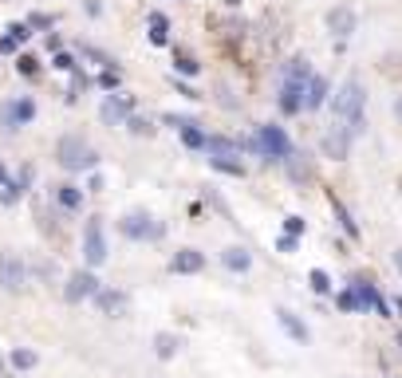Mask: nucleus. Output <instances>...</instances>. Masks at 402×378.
Instances as JSON below:
<instances>
[{"label": "nucleus", "mask_w": 402, "mask_h": 378, "mask_svg": "<svg viewBox=\"0 0 402 378\" xmlns=\"http://www.w3.org/2000/svg\"><path fill=\"white\" fill-rule=\"evenodd\" d=\"M394 343H398V351H402V331H398V335H394Z\"/></svg>", "instance_id": "obj_45"}, {"label": "nucleus", "mask_w": 402, "mask_h": 378, "mask_svg": "<svg viewBox=\"0 0 402 378\" xmlns=\"http://www.w3.org/2000/svg\"><path fill=\"white\" fill-rule=\"evenodd\" d=\"M16 71H24V75H36V71H40V68H36V56H20V59H16Z\"/></svg>", "instance_id": "obj_36"}, {"label": "nucleus", "mask_w": 402, "mask_h": 378, "mask_svg": "<svg viewBox=\"0 0 402 378\" xmlns=\"http://www.w3.org/2000/svg\"><path fill=\"white\" fill-rule=\"evenodd\" d=\"M32 118H36V103L28 99V95L0 103V130H4V135H16L20 126H28Z\"/></svg>", "instance_id": "obj_4"}, {"label": "nucleus", "mask_w": 402, "mask_h": 378, "mask_svg": "<svg viewBox=\"0 0 402 378\" xmlns=\"http://www.w3.org/2000/svg\"><path fill=\"white\" fill-rule=\"evenodd\" d=\"M394 118H398V122H402V95H398V99H394Z\"/></svg>", "instance_id": "obj_44"}, {"label": "nucleus", "mask_w": 402, "mask_h": 378, "mask_svg": "<svg viewBox=\"0 0 402 378\" xmlns=\"http://www.w3.org/2000/svg\"><path fill=\"white\" fill-rule=\"evenodd\" d=\"M174 71H181V75H197V71H201V63H197L189 51H174Z\"/></svg>", "instance_id": "obj_27"}, {"label": "nucleus", "mask_w": 402, "mask_h": 378, "mask_svg": "<svg viewBox=\"0 0 402 378\" xmlns=\"http://www.w3.org/2000/svg\"><path fill=\"white\" fill-rule=\"evenodd\" d=\"M130 135H154V122H150V118H130Z\"/></svg>", "instance_id": "obj_34"}, {"label": "nucleus", "mask_w": 402, "mask_h": 378, "mask_svg": "<svg viewBox=\"0 0 402 378\" xmlns=\"http://www.w3.org/2000/svg\"><path fill=\"white\" fill-rule=\"evenodd\" d=\"M150 43H158V48H162V43H170V20L162 16V12H150Z\"/></svg>", "instance_id": "obj_23"}, {"label": "nucleus", "mask_w": 402, "mask_h": 378, "mask_svg": "<svg viewBox=\"0 0 402 378\" xmlns=\"http://www.w3.org/2000/svg\"><path fill=\"white\" fill-rule=\"evenodd\" d=\"M0 51H4V56H12V51H16V40H9V36H4V40H0Z\"/></svg>", "instance_id": "obj_40"}, {"label": "nucleus", "mask_w": 402, "mask_h": 378, "mask_svg": "<svg viewBox=\"0 0 402 378\" xmlns=\"http://www.w3.org/2000/svg\"><path fill=\"white\" fill-rule=\"evenodd\" d=\"M87 194H103V177H99V174H95L91 182H87Z\"/></svg>", "instance_id": "obj_39"}, {"label": "nucleus", "mask_w": 402, "mask_h": 378, "mask_svg": "<svg viewBox=\"0 0 402 378\" xmlns=\"http://www.w3.org/2000/svg\"><path fill=\"white\" fill-rule=\"evenodd\" d=\"M391 261H394V268H398V276H402V248L391 252Z\"/></svg>", "instance_id": "obj_41"}, {"label": "nucleus", "mask_w": 402, "mask_h": 378, "mask_svg": "<svg viewBox=\"0 0 402 378\" xmlns=\"http://www.w3.org/2000/svg\"><path fill=\"white\" fill-rule=\"evenodd\" d=\"M28 36H32V32H28V24H9V40H16V43H24V40H28Z\"/></svg>", "instance_id": "obj_37"}, {"label": "nucleus", "mask_w": 402, "mask_h": 378, "mask_svg": "<svg viewBox=\"0 0 402 378\" xmlns=\"http://www.w3.org/2000/svg\"><path fill=\"white\" fill-rule=\"evenodd\" d=\"M130 110H134V95H107L103 107H99V118H103L107 126H127Z\"/></svg>", "instance_id": "obj_10"}, {"label": "nucleus", "mask_w": 402, "mask_h": 378, "mask_svg": "<svg viewBox=\"0 0 402 378\" xmlns=\"http://www.w3.org/2000/svg\"><path fill=\"white\" fill-rule=\"evenodd\" d=\"M245 150H253V142H237V138H225V135H209V142H206V154H209V158H229V162H237Z\"/></svg>", "instance_id": "obj_14"}, {"label": "nucleus", "mask_w": 402, "mask_h": 378, "mask_svg": "<svg viewBox=\"0 0 402 378\" xmlns=\"http://www.w3.org/2000/svg\"><path fill=\"white\" fill-rule=\"evenodd\" d=\"M327 201H332V213H335V221H339V229H343V233H347L351 236V241H359V225H355V217H351V213H347V205H343L339 201V197H335V194H327Z\"/></svg>", "instance_id": "obj_20"}, {"label": "nucleus", "mask_w": 402, "mask_h": 378, "mask_svg": "<svg viewBox=\"0 0 402 378\" xmlns=\"http://www.w3.org/2000/svg\"><path fill=\"white\" fill-rule=\"evenodd\" d=\"M351 142H355V138H351V130L343 122H332L324 135H319V150H324V158H332V162H347L351 158Z\"/></svg>", "instance_id": "obj_7"}, {"label": "nucleus", "mask_w": 402, "mask_h": 378, "mask_svg": "<svg viewBox=\"0 0 402 378\" xmlns=\"http://www.w3.org/2000/svg\"><path fill=\"white\" fill-rule=\"evenodd\" d=\"M181 142H186L189 150H206L209 135L201 130V122H186V126H181Z\"/></svg>", "instance_id": "obj_24"}, {"label": "nucleus", "mask_w": 402, "mask_h": 378, "mask_svg": "<svg viewBox=\"0 0 402 378\" xmlns=\"http://www.w3.org/2000/svg\"><path fill=\"white\" fill-rule=\"evenodd\" d=\"M355 24H359V16H355V9H351V4H335V9L327 12V32H332L339 43L355 32Z\"/></svg>", "instance_id": "obj_11"}, {"label": "nucleus", "mask_w": 402, "mask_h": 378, "mask_svg": "<svg viewBox=\"0 0 402 378\" xmlns=\"http://www.w3.org/2000/svg\"><path fill=\"white\" fill-rule=\"evenodd\" d=\"M391 308H394V315L402 320V295H394V300H391Z\"/></svg>", "instance_id": "obj_42"}, {"label": "nucleus", "mask_w": 402, "mask_h": 378, "mask_svg": "<svg viewBox=\"0 0 402 378\" xmlns=\"http://www.w3.org/2000/svg\"><path fill=\"white\" fill-rule=\"evenodd\" d=\"M9 182H12V177H9V169L0 166V189H4V185H9Z\"/></svg>", "instance_id": "obj_43"}, {"label": "nucleus", "mask_w": 402, "mask_h": 378, "mask_svg": "<svg viewBox=\"0 0 402 378\" xmlns=\"http://www.w3.org/2000/svg\"><path fill=\"white\" fill-rule=\"evenodd\" d=\"M280 166H284V174H288V182H296V185H308L312 182V158H308V154L292 150Z\"/></svg>", "instance_id": "obj_16"}, {"label": "nucleus", "mask_w": 402, "mask_h": 378, "mask_svg": "<svg viewBox=\"0 0 402 378\" xmlns=\"http://www.w3.org/2000/svg\"><path fill=\"white\" fill-rule=\"evenodd\" d=\"M9 362H12L16 370H32L40 359H36V351H28V347H16V351L9 355Z\"/></svg>", "instance_id": "obj_29"}, {"label": "nucleus", "mask_w": 402, "mask_h": 378, "mask_svg": "<svg viewBox=\"0 0 402 378\" xmlns=\"http://www.w3.org/2000/svg\"><path fill=\"white\" fill-rule=\"evenodd\" d=\"M174 87H178V95H181V99H194V103L201 99V95H197V91H194V87H189V83H178V75H174Z\"/></svg>", "instance_id": "obj_38"}, {"label": "nucleus", "mask_w": 402, "mask_h": 378, "mask_svg": "<svg viewBox=\"0 0 402 378\" xmlns=\"http://www.w3.org/2000/svg\"><path fill=\"white\" fill-rule=\"evenodd\" d=\"M324 103H332V83L324 75H312L308 83V99H304V110H319Z\"/></svg>", "instance_id": "obj_19"}, {"label": "nucleus", "mask_w": 402, "mask_h": 378, "mask_svg": "<svg viewBox=\"0 0 402 378\" xmlns=\"http://www.w3.org/2000/svg\"><path fill=\"white\" fill-rule=\"evenodd\" d=\"M55 162H60L68 174H83V169L99 166V150H95L87 138L68 135V138H60V146H55Z\"/></svg>", "instance_id": "obj_2"}, {"label": "nucleus", "mask_w": 402, "mask_h": 378, "mask_svg": "<svg viewBox=\"0 0 402 378\" xmlns=\"http://www.w3.org/2000/svg\"><path fill=\"white\" fill-rule=\"evenodd\" d=\"M332 115H335V122H343L351 130V138L367 135V87H363V79H355V75L343 79L339 91L332 95Z\"/></svg>", "instance_id": "obj_1"}, {"label": "nucleus", "mask_w": 402, "mask_h": 378, "mask_svg": "<svg viewBox=\"0 0 402 378\" xmlns=\"http://www.w3.org/2000/svg\"><path fill=\"white\" fill-rule=\"evenodd\" d=\"M99 83L107 87V91H115V87L122 83V75H119V68H103V75H99Z\"/></svg>", "instance_id": "obj_33"}, {"label": "nucleus", "mask_w": 402, "mask_h": 378, "mask_svg": "<svg viewBox=\"0 0 402 378\" xmlns=\"http://www.w3.org/2000/svg\"><path fill=\"white\" fill-rule=\"evenodd\" d=\"M83 261H87V268H99L107 261V233H103V221L99 217H87V225H83Z\"/></svg>", "instance_id": "obj_6"}, {"label": "nucleus", "mask_w": 402, "mask_h": 378, "mask_svg": "<svg viewBox=\"0 0 402 378\" xmlns=\"http://www.w3.org/2000/svg\"><path fill=\"white\" fill-rule=\"evenodd\" d=\"M300 248V236H288V233H280L276 236V252H284V256H292V252Z\"/></svg>", "instance_id": "obj_31"}, {"label": "nucleus", "mask_w": 402, "mask_h": 378, "mask_svg": "<svg viewBox=\"0 0 402 378\" xmlns=\"http://www.w3.org/2000/svg\"><path fill=\"white\" fill-rule=\"evenodd\" d=\"M304 99H308V83H280V95H276V107L280 115H300L304 110Z\"/></svg>", "instance_id": "obj_13"}, {"label": "nucleus", "mask_w": 402, "mask_h": 378, "mask_svg": "<svg viewBox=\"0 0 402 378\" xmlns=\"http://www.w3.org/2000/svg\"><path fill=\"white\" fill-rule=\"evenodd\" d=\"M122 236H130V241H162L166 236V225L162 221H154L150 213H127V217L119 221Z\"/></svg>", "instance_id": "obj_5"}, {"label": "nucleus", "mask_w": 402, "mask_h": 378, "mask_svg": "<svg viewBox=\"0 0 402 378\" xmlns=\"http://www.w3.org/2000/svg\"><path fill=\"white\" fill-rule=\"evenodd\" d=\"M221 264L229 272H237V276H245V272L253 268V252H248L245 244H229V248L221 252Z\"/></svg>", "instance_id": "obj_17"}, {"label": "nucleus", "mask_w": 402, "mask_h": 378, "mask_svg": "<svg viewBox=\"0 0 402 378\" xmlns=\"http://www.w3.org/2000/svg\"><path fill=\"white\" fill-rule=\"evenodd\" d=\"M253 150H257L265 162H284L296 146H292L288 130H284L280 122H260L257 135H253Z\"/></svg>", "instance_id": "obj_3"}, {"label": "nucleus", "mask_w": 402, "mask_h": 378, "mask_svg": "<svg viewBox=\"0 0 402 378\" xmlns=\"http://www.w3.org/2000/svg\"><path fill=\"white\" fill-rule=\"evenodd\" d=\"M308 284H312V292H316V295H332V276H327L324 268H312L308 272Z\"/></svg>", "instance_id": "obj_28"}, {"label": "nucleus", "mask_w": 402, "mask_h": 378, "mask_svg": "<svg viewBox=\"0 0 402 378\" xmlns=\"http://www.w3.org/2000/svg\"><path fill=\"white\" fill-rule=\"evenodd\" d=\"M206 268V252H197V248H178L170 256V272L174 276H194V272Z\"/></svg>", "instance_id": "obj_15"}, {"label": "nucleus", "mask_w": 402, "mask_h": 378, "mask_svg": "<svg viewBox=\"0 0 402 378\" xmlns=\"http://www.w3.org/2000/svg\"><path fill=\"white\" fill-rule=\"evenodd\" d=\"M28 284V268L20 256H12V252H0V288L9 295H16L20 288Z\"/></svg>", "instance_id": "obj_9"}, {"label": "nucleus", "mask_w": 402, "mask_h": 378, "mask_svg": "<svg viewBox=\"0 0 402 378\" xmlns=\"http://www.w3.org/2000/svg\"><path fill=\"white\" fill-rule=\"evenodd\" d=\"M178 351H181V339L174 335V331H158V335H154V355H158L162 362H170Z\"/></svg>", "instance_id": "obj_22"}, {"label": "nucleus", "mask_w": 402, "mask_h": 378, "mask_svg": "<svg viewBox=\"0 0 402 378\" xmlns=\"http://www.w3.org/2000/svg\"><path fill=\"white\" fill-rule=\"evenodd\" d=\"M91 295H99V276H95L91 268L71 272L68 284H63V300L68 303H83V300H91Z\"/></svg>", "instance_id": "obj_8"}, {"label": "nucleus", "mask_w": 402, "mask_h": 378, "mask_svg": "<svg viewBox=\"0 0 402 378\" xmlns=\"http://www.w3.org/2000/svg\"><path fill=\"white\" fill-rule=\"evenodd\" d=\"M304 229H308V225H304V217H296V213L284 217V233H288V236H304Z\"/></svg>", "instance_id": "obj_32"}, {"label": "nucleus", "mask_w": 402, "mask_h": 378, "mask_svg": "<svg viewBox=\"0 0 402 378\" xmlns=\"http://www.w3.org/2000/svg\"><path fill=\"white\" fill-rule=\"evenodd\" d=\"M335 308H339L343 315H363V311H367V303H363V300H359V292H355V288L347 284L339 295H335Z\"/></svg>", "instance_id": "obj_21"}, {"label": "nucleus", "mask_w": 402, "mask_h": 378, "mask_svg": "<svg viewBox=\"0 0 402 378\" xmlns=\"http://www.w3.org/2000/svg\"><path fill=\"white\" fill-rule=\"evenodd\" d=\"M95 300H99V308H103L107 315H111V311H122L127 295H122V292H103V288H99V295H95Z\"/></svg>", "instance_id": "obj_26"}, {"label": "nucleus", "mask_w": 402, "mask_h": 378, "mask_svg": "<svg viewBox=\"0 0 402 378\" xmlns=\"http://www.w3.org/2000/svg\"><path fill=\"white\" fill-rule=\"evenodd\" d=\"M55 197H60V205L63 209H83V189H79V185H60V189H55Z\"/></svg>", "instance_id": "obj_25"}, {"label": "nucleus", "mask_w": 402, "mask_h": 378, "mask_svg": "<svg viewBox=\"0 0 402 378\" xmlns=\"http://www.w3.org/2000/svg\"><path fill=\"white\" fill-rule=\"evenodd\" d=\"M284 83H312V75H316V71H312V59L308 56H292L288 63H284Z\"/></svg>", "instance_id": "obj_18"}, {"label": "nucleus", "mask_w": 402, "mask_h": 378, "mask_svg": "<svg viewBox=\"0 0 402 378\" xmlns=\"http://www.w3.org/2000/svg\"><path fill=\"white\" fill-rule=\"evenodd\" d=\"M225 4H229V9H237V4H240V0H225Z\"/></svg>", "instance_id": "obj_46"}, {"label": "nucleus", "mask_w": 402, "mask_h": 378, "mask_svg": "<svg viewBox=\"0 0 402 378\" xmlns=\"http://www.w3.org/2000/svg\"><path fill=\"white\" fill-rule=\"evenodd\" d=\"M52 68H60V71H75L79 63L68 56V51H55V59H52Z\"/></svg>", "instance_id": "obj_35"}, {"label": "nucleus", "mask_w": 402, "mask_h": 378, "mask_svg": "<svg viewBox=\"0 0 402 378\" xmlns=\"http://www.w3.org/2000/svg\"><path fill=\"white\" fill-rule=\"evenodd\" d=\"M209 166H213L217 174H229V177H245V166H240V162H229V158H209Z\"/></svg>", "instance_id": "obj_30"}, {"label": "nucleus", "mask_w": 402, "mask_h": 378, "mask_svg": "<svg viewBox=\"0 0 402 378\" xmlns=\"http://www.w3.org/2000/svg\"><path fill=\"white\" fill-rule=\"evenodd\" d=\"M276 323H280V331L292 339V343H300V347H308V343H312V331H308V323L300 320L296 311H288V308H276Z\"/></svg>", "instance_id": "obj_12"}]
</instances>
